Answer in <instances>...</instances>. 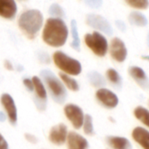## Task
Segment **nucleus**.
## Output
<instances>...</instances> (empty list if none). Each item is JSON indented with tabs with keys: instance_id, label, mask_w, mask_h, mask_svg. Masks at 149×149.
<instances>
[{
	"instance_id": "obj_1",
	"label": "nucleus",
	"mask_w": 149,
	"mask_h": 149,
	"mask_svg": "<svg viewBox=\"0 0 149 149\" xmlns=\"http://www.w3.org/2000/svg\"><path fill=\"white\" fill-rule=\"evenodd\" d=\"M68 37V28L61 19L51 18L46 22L42 32V39L46 44L53 47L65 45Z\"/></svg>"
},
{
	"instance_id": "obj_2",
	"label": "nucleus",
	"mask_w": 149,
	"mask_h": 149,
	"mask_svg": "<svg viewBox=\"0 0 149 149\" xmlns=\"http://www.w3.org/2000/svg\"><path fill=\"white\" fill-rule=\"evenodd\" d=\"M40 79L43 82L47 94L57 104H62L68 97V91L61 79L50 69H42L40 73Z\"/></svg>"
},
{
	"instance_id": "obj_3",
	"label": "nucleus",
	"mask_w": 149,
	"mask_h": 149,
	"mask_svg": "<svg viewBox=\"0 0 149 149\" xmlns=\"http://www.w3.org/2000/svg\"><path fill=\"white\" fill-rule=\"evenodd\" d=\"M43 26V15L39 10H28L23 13L19 19V26L25 34L33 39Z\"/></svg>"
},
{
	"instance_id": "obj_4",
	"label": "nucleus",
	"mask_w": 149,
	"mask_h": 149,
	"mask_svg": "<svg viewBox=\"0 0 149 149\" xmlns=\"http://www.w3.org/2000/svg\"><path fill=\"white\" fill-rule=\"evenodd\" d=\"M53 61L54 65L66 74L77 77L82 73L83 68L81 62L62 51H56L53 54Z\"/></svg>"
},
{
	"instance_id": "obj_5",
	"label": "nucleus",
	"mask_w": 149,
	"mask_h": 149,
	"mask_svg": "<svg viewBox=\"0 0 149 149\" xmlns=\"http://www.w3.org/2000/svg\"><path fill=\"white\" fill-rule=\"evenodd\" d=\"M86 46L97 56L104 57L107 54L109 46L106 38L98 32L87 33L84 36Z\"/></svg>"
},
{
	"instance_id": "obj_6",
	"label": "nucleus",
	"mask_w": 149,
	"mask_h": 149,
	"mask_svg": "<svg viewBox=\"0 0 149 149\" xmlns=\"http://www.w3.org/2000/svg\"><path fill=\"white\" fill-rule=\"evenodd\" d=\"M32 79L33 82L34 104L40 111H44L47 106V91L40 77L34 76Z\"/></svg>"
},
{
	"instance_id": "obj_7",
	"label": "nucleus",
	"mask_w": 149,
	"mask_h": 149,
	"mask_svg": "<svg viewBox=\"0 0 149 149\" xmlns=\"http://www.w3.org/2000/svg\"><path fill=\"white\" fill-rule=\"evenodd\" d=\"M64 114L74 129H80L83 126L84 113L83 109L74 104H68L64 106Z\"/></svg>"
},
{
	"instance_id": "obj_8",
	"label": "nucleus",
	"mask_w": 149,
	"mask_h": 149,
	"mask_svg": "<svg viewBox=\"0 0 149 149\" xmlns=\"http://www.w3.org/2000/svg\"><path fill=\"white\" fill-rule=\"evenodd\" d=\"M97 101L106 109H114L118 104V96L109 89L101 88L96 91Z\"/></svg>"
},
{
	"instance_id": "obj_9",
	"label": "nucleus",
	"mask_w": 149,
	"mask_h": 149,
	"mask_svg": "<svg viewBox=\"0 0 149 149\" xmlns=\"http://www.w3.org/2000/svg\"><path fill=\"white\" fill-rule=\"evenodd\" d=\"M0 103L5 110L6 115L11 125H16L18 121V111L13 97L8 93H4L0 97Z\"/></svg>"
},
{
	"instance_id": "obj_10",
	"label": "nucleus",
	"mask_w": 149,
	"mask_h": 149,
	"mask_svg": "<svg viewBox=\"0 0 149 149\" xmlns=\"http://www.w3.org/2000/svg\"><path fill=\"white\" fill-rule=\"evenodd\" d=\"M86 23L92 28L99 30L100 32H103L109 36L112 35L113 33V28L111 26L110 22L101 15L93 13L87 15Z\"/></svg>"
},
{
	"instance_id": "obj_11",
	"label": "nucleus",
	"mask_w": 149,
	"mask_h": 149,
	"mask_svg": "<svg viewBox=\"0 0 149 149\" xmlns=\"http://www.w3.org/2000/svg\"><path fill=\"white\" fill-rule=\"evenodd\" d=\"M68 133V126L63 123H60L51 128L48 133V139L54 145L62 146L66 143Z\"/></svg>"
},
{
	"instance_id": "obj_12",
	"label": "nucleus",
	"mask_w": 149,
	"mask_h": 149,
	"mask_svg": "<svg viewBox=\"0 0 149 149\" xmlns=\"http://www.w3.org/2000/svg\"><path fill=\"white\" fill-rule=\"evenodd\" d=\"M110 54L113 60L118 62H123L127 57V49L124 41L119 38H114L111 41Z\"/></svg>"
},
{
	"instance_id": "obj_13",
	"label": "nucleus",
	"mask_w": 149,
	"mask_h": 149,
	"mask_svg": "<svg viewBox=\"0 0 149 149\" xmlns=\"http://www.w3.org/2000/svg\"><path fill=\"white\" fill-rule=\"evenodd\" d=\"M66 143L68 149H88L90 146L86 138L74 131L68 132Z\"/></svg>"
},
{
	"instance_id": "obj_14",
	"label": "nucleus",
	"mask_w": 149,
	"mask_h": 149,
	"mask_svg": "<svg viewBox=\"0 0 149 149\" xmlns=\"http://www.w3.org/2000/svg\"><path fill=\"white\" fill-rule=\"evenodd\" d=\"M128 73L131 77L144 90L149 89V79L145 71L137 66H132L128 69Z\"/></svg>"
},
{
	"instance_id": "obj_15",
	"label": "nucleus",
	"mask_w": 149,
	"mask_h": 149,
	"mask_svg": "<svg viewBox=\"0 0 149 149\" xmlns=\"http://www.w3.org/2000/svg\"><path fill=\"white\" fill-rule=\"evenodd\" d=\"M17 5L15 0H0V16L13 19L17 14Z\"/></svg>"
},
{
	"instance_id": "obj_16",
	"label": "nucleus",
	"mask_w": 149,
	"mask_h": 149,
	"mask_svg": "<svg viewBox=\"0 0 149 149\" xmlns=\"http://www.w3.org/2000/svg\"><path fill=\"white\" fill-rule=\"evenodd\" d=\"M105 141L111 149H132V146L128 139L119 136H107Z\"/></svg>"
},
{
	"instance_id": "obj_17",
	"label": "nucleus",
	"mask_w": 149,
	"mask_h": 149,
	"mask_svg": "<svg viewBox=\"0 0 149 149\" xmlns=\"http://www.w3.org/2000/svg\"><path fill=\"white\" fill-rule=\"evenodd\" d=\"M132 136L133 139L142 146L143 149H149V131L143 127L138 126L133 129Z\"/></svg>"
},
{
	"instance_id": "obj_18",
	"label": "nucleus",
	"mask_w": 149,
	"mask_h": 149,
	"mask_svg": "<svg viewBox=\"0 0 149 149\" xmlns=\"http://www.w3.org/2000/svg\"><path fill=\"white\" fill-rule=\"evenodd\" d=\"M87 78L89 83L93 87L101 89V88H104V86L106 85V79L104 77L102 74H100L97 71L95 70L90 71L87 74Z\"/></svg>"
},
{
	"instance_id": "obj_19",
	"label": "nucleus",
	"mask_w": 149,
	"mask_h": 149,
	"mask_svg": "<svg viewBox=\"0 0 149 149\" xmlns=\"http://www.w3.org/2000/svg\"><path fill=\"white\" fill-rule=\"evenodd\" d=\"M106 78L109 81V83L111 84L112 87H114L117 90H120L122 88V84H123V81H122V77L119 74V73L112 68H110L106 70Z\"/></svg>"
},
{
	"instance_id": "obj_20",
	"label": "nucleus",
	"mask_w": 149,
	"mask_h": 149,
	"mask_svg": "<svg viewBox=\"0 0 149 149\" xmlns=\"http://www.w3.org/2000/svg\"><path fill=\"white\" fill-rule=\"evenodd\" d=\"M59 78L61 79L66 89H68L72 91H78L80 90L79 83L74 78H73L71 76H68V74L61 72L59 74Z\"/></svg>"
},
{
	"instance_id": "obj_21",
	"label": "nucleus",
	"mask_w": 149,
	"mask_h": 149,
	"mask_svg": "<svg viewBox=\"0 0 149 149\" xmlns=\"http://www.w3.org/2000/svg\"><path fill=\"white\" fill-rule=\"evenodd\" d=\"M71 34L73 37V40L71 42V47L74 49L76 51H80L81 49V40L78 33V28H77V21L73 19L71 21Z\"/></svg>"
},
{
	"instance_id": "obj_22",
	"label": "nucleus",
	"mask_w": 149,
	"mask_h": 149,
	"mask_svg": "<svg viewBox=\"0 0 149 149\" xmlns=\"http://www.w3.org/2000/svg\"><path fill=\"white\" fill-rule=\"evenodd\" d=\"M128 20L132 25L137 26H145L148 23L146 16L139 12H132L128 17Z\"/></svg>"
},
{
	"instance_id": "obj_23",
	"label": "nucleus",
	"mask_w": 149,
	"mask_h": 149,
	"mask_svg": "<svg viewBox=\"0 0 149 149\" xmlns=\"http://www.w3.org/2000/svg\"><path fill=\"white\" fill-rule=\"evenodd\" d=\"M134 116L142 124L149 128V111L143 106H138L134 109Z\"/></svg>"
},
{
	"instance_id": "obj_24",
	"label": "nucleus",
	"mask_w": 149,
	"mask_h": 149,
	"mask_svg": "<svg viewBox=\"0 0 149 149\" xmlns=\"http://www.w3.org/2000/svg\"><path fill=\"white\" fill-rule=\"evenodd\" d=\"M83 129L85 134L87 135H93L95 131H94V125H93V118L90 114H85L84 115V119L83 123Z\"/></svg>"
},
{
	"instance_id": "obj_25",
	"label": "nucleus",
	"mask_w": 149,
	"mask_h": 149,
	"mask_svg": "<svg viewBox=\"0 0 149 149\" xmlns=\"http://www.w3.org/2000/svg\"><path fill=\"white\" fill-rule=\"evenodd\" d=\"M127 5L136 9H146L149 6L148 0H125Z\"/></svg>"
},
{
	"instance_id": "obj_26",
	"label": "nucleus",
	"mask_w": 149,
	"mask_h": 149,
	"mask_svg": "<svg viewBox=\"0 0 149 149\" xmlns=\"http://www.w3.org/2000/svg\"><path fill=\"white\" fill-rule=\"evenodd\" d=\"M49 13L56 19H61L65 17V12L62 7L58 4H53L49 8Z\"/></svg>"
},
{
	"instance_id": "obj_27",
	"label": "nucleus",
	"mask_w": 149,
	"mask_h": 149,
	"mask_svg": "<svg viewBox=\"0 0 149 149\" xmlns=\"http://www.w3.org/2000/svg\"><path fill=\"white\" fill-rule=\"evenodd\" d=\"M37 58L40 61V62L43 63V64H49L51 62V57L49 55V54L44 50H39L36 53Z\"/></svg>"
},
{
	"instance_id": "obj_28",
	"label": "nucleus",
	"mask_w": 149,
	"mask_h": 149,
	"mask_svg": "<svg viewBox=\"0 0 149 149\" xmlns=\"http://www.w3.org/2000/svg\"><path fill=\"white\" fill-rule=\"evenodd\" d=\"M82 1L93 9H98L103 5V0H82Z\"/></svg>"
},
{
	"instance_id": "obj_29",
	"label": "nucleus",
	"mask_w": 149,
	"mask_h": 149,
	"mask_svg": "<svg viewBox=\"0 0 149 149\" xmlns=\"http://www.w3.org/2000/svg\"><path fill=\"white\" fill-rule=\"evenodd\" d=\"M23 84L29 92H33V82L30 77H25L23 79Z\"/></svg>"
},
{
	"instance_id": "obj_30",
	"label": "nucleus",
	"mask_w": 149,
	"mask_h": 149,
	"mask_svg": "<svg viewBox=\"0 0 149 149\" xmlns=\"http://www.w3.org/2000/svg\"><path fill=\"white\" fill-rule=\"evenodd\" d=\"M25 138L28 142H30L32 144H36L38 142V138L35 135L32 134V133H26Z\"/></svg>"
},
{
	"instance_id": "obj_31",
	"label": "nucleus",
	"mask_w": 149,
	"mask_h": 149,
	"mask_svg": "<svg viewBox=\"0 0 149 149\" xmlns=\"http://www.w3.org/2000/svg\"><path fill=\"white\" fill-rule=\"evenodd\" d=\"M0 149H9L8 142L1 133H0Z\"/></svg>"
},
{
	"instance_id": "obj_32",
	"label": "nucleus",
	"mask_w": 149,
	"mask_h": 149,
	"mask_svg": "<svg viewBox=\"0 0 149 149\" xmlns=\"http://www.w3.org/2000/svg\"><path fill=\"white\" fill-rule=\"evenodd\" d=\"M116 26L122 32H125L126 30V26H125V24L122 20H117L116 21Z\"/></svg>"
},
{
	"instance_id": "obj_33",
	"label": "nucleus",
	"mask_w": 149,
	"mask_h": 149,
	"mask_svg": "<svg viewBox=\"0 0 149 149\" xmlns=\"http://www.w3.org/2000/svg\"><path fill=\"white\" fill-rule=\"evenodd\" d=\"M4 65H5V68H6L7 70H10V71L14 70V65L13 64V62H12L11 61H9V60H6V61H5Z\"/></svg>"
},
{
	"instance_id": "obj_34",
	"label": "nucleus",
	"mask_w": 149,
	"mask_h": 149,
	"mask_svg": "<svg viewBox=\"0 0 149 149\" xmlns=\"http://www.w3.org/2000/svg\"><path fill=\"white\" fill-rule=\"evenodd\" d=\"M7 119V117L6 113L2 111H0V122H5Z\"/></svg>"
},
{
	"instance_id": "obj_35",
	"label": "nucleus",
	"mask_w": 149,
	"mask_h": 149,
	"mask_svg": "<svg viewBox=\"0 0 149 149\" xmlns=\"http://www.w3.org/2000/svg\"><path fill=\"white\" fill-rule=\"evenodd\" d=\"M16 69H17L19 72H21V71H23V70H24V67H23V66H21V65H19V64H18V65H17V67H16Z\"/></svg>"
},
{
	"instance_id": "obj_36",
	"label": "nucleus",
	"mask_w": 149,
	"mask_h": 149,
	"mask_svg": "<svg viewBox=\"0 0 149 149\" xmlns=\"http://www.w3.org/2000/svg\"><path fill=\"white\" fill-rule=\"evenodd\" d=\"M146 43H147V46H148V47H149V33H148V35H147V39H146Z\"/></svg>"
}]
</instances>
